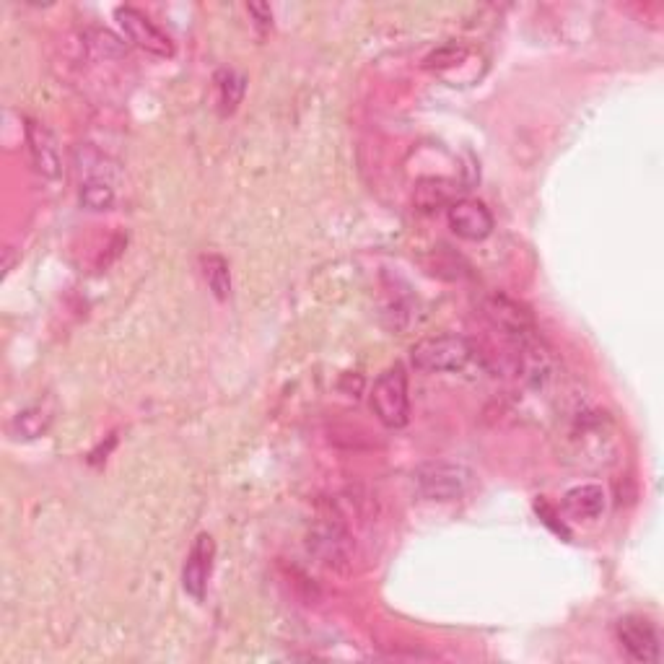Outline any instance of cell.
Masks as SVG:
<instances>
[{
  "label": "cell",
  "instance_id": "obj_3",
  "mask_svg": "<svg viewBox=\"0 0 664 664\" xmlns=\"http://www.w3.org/2000/svg\"><path fill=\"white\" fill-rule=\"evenodd\" d=\"M473 473L465 465L457 462L436 460V462H423L415 467L413 483L415 491L421 493L428 501H454L470 486Z\"/></svg>",
  "mask_w": 664,
  "mask_h": 664
},
{
  "label": "cell",
  "instance_id": "obj_9",
  "mask_svg": "<svg viewBox=\"0 0 664 664\" xmlns=\"http://www.w3.org/2000/svg\"><path fill=\"white\" fill-rule=\"evenodd\" d=\"M26 143H29V154L32 164L42 177L55 179L60 174V151L55 135L42 122L29 120L26 122Z\"/></svg>",
  "mask_w": 664,
  "mask_h": 664
},
{
  "label": "cell",
  "instance_id": "obj_7",
  "mask_svg": "<svg viewBox=\"0 0 664 664\" xmlns=\"http://www.w3.org/2000/svg\"><path fill=\"white\" fill-rule=\"evenodd\" d=\"M449 229L460 239L467 242H483L491 237L493 231V213L488 211V205L483 200L475 198H462L454 200L447 211Z\"/></svg>",
  "mask_w": 664,
  "mask_h": 664
},
{
  "label": "cell",
  "instance_id": "obj_2",
  "mask_svg": "<svg viewBox=\"0 0 664 664\" xmlns=\"http://www.w3.org/2000/svg\"><path fill=\"white\" fill-rule=\"evenodd\" d=\"M371 410L387 428H405L410 421L408 374L403 366H392L374 382Z\"/></svg>",
  "mask_w": 664,
  "mask_h": 664
},
{
  "label": "cell",
  "instance_id": "obj_15",
  "mask_svg": "<svg viewBox=\"0 0 664 664\" xmlns=\"http://www.w3.org/2000/svg\"><path fill=\"white\" fill-rule=\"evenodd\" d=\"M83 42H86V47H89L94 58L117 60L128 52L125 39L117 37V34L109 32V29H89V32L83 34Z\"/></svg>",
  "mask_w": 664,
  "mask_h": 664
},
{
  "label": "cell",
  "instance_id": "obj_13",
  "mask_svg": "<svg viewBox=\"0 0 664 664\" xmlns=\"http://www.w3.org/2000/svg\"><path fill=\"white\" fill-rule=\"evenodd\" d=\"M462 187H454L449 179H423L415 187V205L421 211H434L436 205H452L454 192H460Z\"/></svg>",
  "mask_w": 664,
  "mask_h": 664
},
{
  "label": "cell",
  "instance_id": "obj_6",
  "mask_svg": "<svg viewBox=\"0 0 664 664\" xmlns=\"http://www.w3.org/2000/svg\"><path fill=\"white\" fill-rule=\"evenodd\" d=\"M615 636L633 662H659L662 659V639L652 620L641 615H626L615 623Z\"/></svg>",
  "mask_w": 664,
  "mask_h": 664
},
{
  "label": "cell",
  "instance_id": "obj_18",
  "mask_svg": "<svg viewBox=\"0 0 664 664\" xmlns=\"http://www.w3.org/2000/svg\"><path fill=\"white\" fill-rule=\"evenodd\" d=\"M465 55H467L465 47L447 45V47H441V50H436L434 55H428V58H426V68H444V65L460 63V60L465 58Z\"/></svg>",
  "mask_w": 664,
  "mask_h": 664
},
{
  "label": "cell",
  "instance_id": "obj_14",
  "mask_svg": "<svg viewBox=\"0 0 664 664\" xmlns=\"http://www.w3.org/2000/svg\"><path fill=\"white\" fill-rule=\"evenodd\" d=\"M200 268H203V278L211 288V294L218 301H226L231 296V270L229 262L221 255H203L200 257Z\"/></svg>",
  "mask_w": 664,
  "mask_h": 664
},
{
  "label": "cell",
  "instance_id": "obj_1",
  "mask_svg": "<svg viewBox=\"0 0 664 664\" xmlns=\"http://www.w3.org/2000/svg\"><path fill=\"white\" fill-rule=\"evenodd\" d=\"M475 356L473 343L462 335H434L423 338L410 348V361L423 374H444V371H462Z\"/></svg>",
  "mask_w": 664,
  "mask_h": 664
},
{
  "label": "cell",
  "instance_id": "obj_4",
  "mask_svg": "<svg viewBox=\"0 0 664 664\" xmlns=\"http://www.w3.org/2000/svg\"><path fill=\"white\" fill-rule=\"evenodd\" d=\"M483 312L491 320L496 330H501L506 338H511L517 345L530 343L537 338V327L532 314L519 304V301L509 299L504 294H491L483 304Z\"/></svg>",
  "mask_w": 664,
  "mask_h": 664
},
{
  "label": "cell",
  "instance_id": "obj_11",
  "mask_svg": "<svg viewBox=\"0 0 664 664\" xmlns=\"http://www.w3.org/2000/svg\"><path fill=\"white\" fill-rule=\"evenodd\" d=\"M76 164L83 182H109L112 185V179L120 177V166L89 143H81L76 148Z\"/></svg>",
  "mask_w": 664,
  "mask_h": 664
},
{
  "label": "cell",
  "instance_id": "obj_12",
  "mask_svg": "<svg viewBox=\"0 0 664 664\" xmlns=\"http://www.w3.org/2000/svg\"><path fill=\"white\" fill-rule=\"evenodd\" d=\"M216 91H218V112L221 117H229L237 112L242 104L244 91H247V76L234 68H221L216 73Z\"/></svg>",
  "mask_w": 664,
  "mask_h": 664
},
{
  "label": "cell",
  "instance_id": "obj_19",
  "mask_svg": "<svg viewBox=\"0 0 664 664\" xmlns=\"http://www.w3.org/2000/svg\"><path fill=\"white\" fill-rule=\"evenodd\" d=\"M247 11L255 16L257 26H262V29H270V26H273V11H270V6H265V3H252Z\"/></svg>",
  "mask_w": 664,
  "mask_h": 664
},
{
  "label": "cell",
  "instance_id": "obj_5",
  "mask_svg": "<svg viewBox=\"0 0 664 664\" xmlns=\"http://www.w3.org/2000/svg\"><path fill=\"white\" fill-rule=\"evenodd\" d=\"M115 19L122 32H125V37H128L133 45L141 47V50L151 52L156 58H172L174 55L172 37L161 32L159 26L148 19L143 11H138V8L133 6H120L115 11Z\"/></svg>",
  "mask_w": 664,
  "mask_h": 664
},
{
  "label": "cell",
  "instance_id": "obj_17",
  "mask_svg": "<svg viewBox=\"0 0 664 664\" xmlns=\"http://www.w3.org/2000/svg\"><path fill=\"white\" fill-rule=\"evenodd\" d=\"M50 428V415L42 408H29L13 418V431L19 434V439H37Z\"/></svg>",
  "mask_w": 664,
  "mask_h": 664
},
{
  "label": "cell",
  "instance_id": "obj_16",
  "mask_svg": "<svg viewBox=\"0 0 664 664\" xmlns=\"http://www.w3.org/2000/svg\"><path fill=\"white\" fill-rule=\"evenodd\" d=\"M78 198H81V205L86 211L102 213L109 211V208H115L117 195L115 187L109 185V182H83Z\"/></svg>",
  "mask_w": 664,
  "mask_h": 664
},
{
  "label": "cell",
  "instance_id": "obj_10",
  "mask_svg": "<svg viewBox=\"0 0 664 664\" xmlns=\"http://www.w3.org/2000/svg\"><path fill=\"white\" fill-rule=\"evenodd\" d=\"M563 509L574 519H597L605 511V488L597 483H584V486L571 488L563 496Z\"/></svg>",
  "mask_w": 664,
  "mask_h": 664
},
{
  "label": "cell",
  "instance_id": "obj_8",
  "mask_svg": "<svg viewBox=\"0 0 664 664\" xmlns=\"http://www.w3.org/2000/svg\"><path fill=\"white\" fill-rule=\"evenodd\" d=\"M213 553H216V545H213L211 535H198L195 545H192L190 556H187L185 571H182V587L190 594L192 600L203 602L205 589H208V576L213 569Z\"/></svg>",
  "mask_w": 664,
  "mask_h": 664
}]
</instances>
